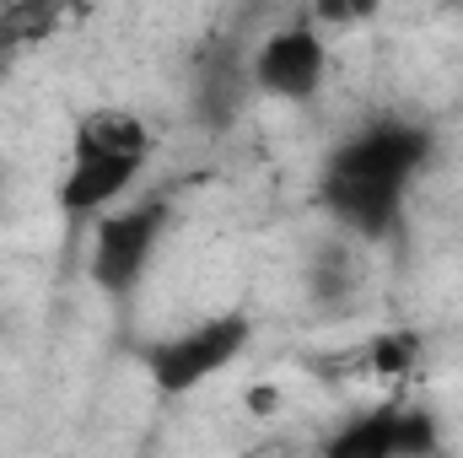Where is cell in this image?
<instances>
[{"label":"cell","instance_id":"6da1fadb","mask_svg":"<svg viewBox=\"0 0 463 458\" xmlns=\"http://www.w3.org/2000/svg\"><path fill=\"white\" fill-rule=\"evenodd\" d=\"M146 162H151V129L135 114H118V109L81 114L71 129L65 173L54 178V205L71 222H92L135 195V184L146 178Z\"/></svg>","mask_w":463,"mask_h":458},{"label":"cell","instance_id":"7a4b0ae2","mask_svg":"<svg viewBox=\"0 0 463 458\" xmlns=\"http://www.w3.org/2000/svg\"><path fill=\"white\" fill-rule=\"evenodd\" d=\"M248 345H253V319L242 308H227V313H205L194 324L140 340L135 361L162 399H184V394L205 388L211 377H222L232 361H242Z\"/></svg>","mask_w":463,"mask_h":458},{"label":"cell","instance_id":"3957f363","mask_svg":"<svg viewBox=\"0 0 463 458\" xmlns=\"http://www.w3.org/2000/svg\"><path fill=\"white\" fill-rule=\"evenodd\" d=\"M92 243H87V275L103 297L129 302L140 291V281L151 275L156 253H162V237L173 227V200L167 195H129L109 205L103 216L87 222Z\"/></svg>","mask_w":463,"mask_h":458},{"label":"cell","instance_id":"277c9868","mask_svg":"<svg viewBox=\"0 0 463 458\" xmlns=\"http://www.w3.org/2000/svg\"><path fill=\"white\" fill-rule=\"evenodd\" d=\"M431 162H437V129L431 124H420L410 114H383L345 129L324 151L318 173H340V178H361V184L410 195Z\"/></svg>","mask_w":463,"mask_h":458},{"label":"cell","instance_id":"5b68a950","mask_svg":"<svg viewBox=\"0 0 463 458\" xmlns=\"http://www.w3.org/2000/svg\"><path fill=\"white\" fill-rule=\"evenodd\" d=\"M248 81H253V98L280 103V109L318 103V92L329 81V33L307 11L275 22L248 49Z\"/></svg>","mask_w":463,"mask_h":458},{"label":"cell","instance_id":"8992f818","mask_svg":"<svg viewBox=\"0 0 463 458\" xmlns=\"http://www.w3.org/2000/svg\"><path fill=\"white\" fill-rule=\"evenodd\" d=\"M442 426L426 405H410V399H388V405H372V410H355L345 415L324 443L318 453L329 458H431L442 453Z\"/></svg>","mask_w":463,"mask_h":458},{"label":"cell","instance_id":"52a82bcc","mask_svg":"<svg viewBox=\"0 0 463 458\" xmlns=\"http://www.w3.org/2000/svg\"><path fill=\"white\" fill-rule=\"evenodd\" d=\"M253 98V81H248V49L222 43L200 71H194V109L211 129H227L232 119L242 114V103Z\"/></svg>","mask_w":463,"mask_h":458},{"label":"cell","instance_id":"ba28073f","mask_svg":"<svg viewBox=\"0 0 463 458\" xmlns=\"http://www.w3.org/2000/svg\"><path fill=\"white\" fill-rule=\"evenodd\" d=\"M355 286H361L355 243H350L345 232H335V237L313 253V264H307V291H313L318 308H340V302L355 297Z\"/></svg>","mask_w":463,"mask_h":458},{"label":"cell","instance_id":"9c48e42d","mask_svg":"<svg viewBox=\"0 0 463 458\" xmlns=\"http://www.w3.org/2000/svg\"><path fill=\"white\" fill-rule=\"evenodd\" d=\"M361 356H366V367H372L377 377L404 383V377H415V372H420L426 345H420V335H415V329H377L372 340L361 345Z\"/></svg>","mask_w":463,"mask_h":458},{"label":"cell","instance_id":"30bf717a","mask_svg":"<svg viewBox=\"0 0 463 458\" xmlns=\"http://www.w3.org/2000/svg\"><path fill=\"white\" fill-rule=\"evenodd\" d=\"M307 16L324 33H350V27L377 22L383 16V0H307Z\"/></svg>","mask_w":463,"mask_h":458},{"label":"cell","instance_id":"8fae6325","mask_svg":"<svg viewBox=\"0 0 463 458\" xmlns=\"http://www.w3.org/2000/svg\"><path fill=\"white\" fill-rule=\"evenodd\" d=\"M11 49H16V43H11V33H5V22H0V60H5Z\"/></svg>","mask_w":463,"mask_h":458},{"label":"cell","instance_id":"7c38bea8","mask_svg":"<svg viewBox=\"0 0 463 458\" xmlns=\"http://www.w3.org/2000/svg\"><path fill=\"white\" fill-rule=\"evenodd\" d=\"M442 5H448V11H463V0H442Z\"/></svg>","mask_w":463,"mask_h":458}]
</instances>
